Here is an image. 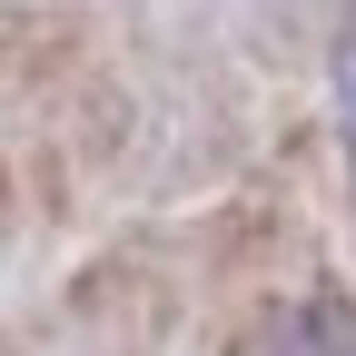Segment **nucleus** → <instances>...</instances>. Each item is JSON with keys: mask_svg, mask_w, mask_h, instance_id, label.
I'll use <instances>...</instances> for the list:
<instances>
[{"mask_svg": "<svg viewBox=\"0 0 356 356\" xmlns=\"http://www.w3.org/2000/svg\"><path fill=\"white\" fill-rule=\"evenodd\" d=\"M337 129L356 139V20H346V40H337Z\"/></svg>", "mask_w": 356, "mask_h": 356, "instance_id": "f257e3e1", "label": "nucleus"}]
</instances>
